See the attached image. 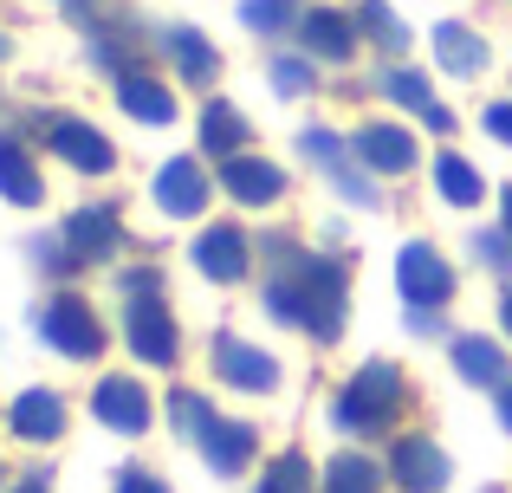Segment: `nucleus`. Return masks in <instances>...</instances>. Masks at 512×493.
<instances>
[{
	"mask_svg": "<svg viewBox=\"0 0 512 493\" xmlns=\"http://www.w3.org/2000/svg\"><path fill=\"white\" fill-rule=\"evenodd\" d=\"M91 409H98V422L104 429H117V435H143L150 429V390H143L137 377H98V390H91Z\"/></svg>",
	"mask_w": 512,
	"mask_h": 493,
	"instance_id": "12",
	"label": "nucleus"
},
{
	"mask_svg": "<svg viewBox=\"0 0 512 493\" xmlns=\"http://www.w3.org/2000/svg\"><path fill=\"white\" fill-rule=\"evenodd\" d=\"M299 150L312 156V169H325V182L344 195L350 208H376V189H370V169L357 163V150L338 137V130H325V124H312V130H299Z\"/></svg>",
	"mask_w": 512,
	"mask_h": 493,
	"instance_id": "4",
	"label": "nucleus"
},
{
	"mask_svg": "<svg viewBox=\"0 0 512 493\" xmlns=\"http://www.w3.org/2000/svg\"><path fill=\"white\" fill-rule=\"evenodd\" d=\"M409 331L415 338H441V312L435 305H409Z\"/></svg>",
	"mask_w": 512,
	"mask_h": 493,
	"instance_id": "37",
	"label": "nucleus"
},
{
	"mask_svg": "<svg viewBox=\"0 0 512 493\" xmlns=\"http://www.w3.org/2000/svg\"><path fill=\"white\" fill-rule=\"evenodd\" d=\"M487 493H500V487H487Z\"/></svg>",
	"mask_w": 512,
	"mask_h": 493,
	"instance_id": "44",
	"label": "nucleus"
},
{
	"mask_svg": "<svg viewBox=\"0 0 512 493\" xmlns=\"http://www.w3.org/2000/svg\"><path fill=\"white\" fill-rule=\"evenodd\" d=\"M163 52L175 59V72L188 78V85H214V72H221V59H214V46L195 33V26H169L163 33Z\"/></svg>",
	"mask_w": 512,
	"mask_h": 493,
	"instance_id": "25",
	"label": "nucleus"
},
{
	"mask_svg": "<svg viewBox=\"0 0 512 493\" xmlns=\"http://www.w3.org/2000/svg\"><path fill=\"white\" fill-rule=\"evenodd\" d=\"M156 208H163V215H201V208H208V169H201L195 156H169V163L156 169Z\"/></svg>",
	"mask_w": 512,
	"mask_h": 493,
	"instance_id": "16",
	"label": "nucleus"
},
{
	"mask_svg": "<svg viewBox=\"0 0 512 493\" xmlns=\"http://www.w3.org/2000/svg\"><path fill=\"white\" fill-rule=\"evenodd\" d=\"M376 85H383V98H396L402 111H415V117H422L428 130H441V137L454 130V117H448V111L435 104V85H428V78L415 72V65H389V72L376 78Z\"/></svg>",
	"mask_w": 512,
	"mask_h": 493,
	"instance_id": "18",
	"label": "nucleus"
},
{
	"mask_svg": "<svg viewBox=\"0 0 512 493\" xmlns=\"http://www.w3.org/2000/svg\"><path fill=\"white\" fill-rule=\"evenodd\" d=\"M312 65H305V59H286V52H279V59H273V91H279V98H305V91H312Z\"/></svg>",
	"mask_w": 512,
	"mask_h": 493,
	"instance_id": "32",
	"label": "nucleus"
},
{
	"mask_svg": "<svg viewBox=\"0 0 512 493\" xmlns=\"http://www.w3.org/2000/svg\"><path fill=\"white\" fill-rule=\"evenodd\" d=\"M221 189L240 208H273L286 195V169L266 163V156H234V163H221Z\"/></svg>",
	"mask_w": 512,
	"mask_h": 493,
	"instance_id": "15",
	"label": "nucleus"
},
{
	"mask_svg": "<svg viewBox=\"0 0 512 493\" xmlns=\"http://www.w3.org/2000/svg\"><path fill=\"white\" fill-rule=\"evenodd\" d=\"M435 189H441V202H448V208H474L480 195H487V176H480L467 156L448 150V156L435 163Z\"/></svg>",
	"mask_w": 512,
	"mask_h": 493,
	"instance_id": "27",
	"label": "nucleus"
},
{
	"mask_svg": "<svg viewBox=\"0 0 512 493\" xmlns=\"http://www.w3.org/2000/svg\"><path fill=\"white\" fill-rule=\"evenodd\" d=\"M266 312L279 325H299L312 338H338L344 331V260H325V253H305L299 241H266Z\"/></svg>",
	"mask_w": 512,
	"mask_h": 493,
	"instance_id": "1",
	"label": "nucleus"
},
{
	"mask_svg": "<svg viewBox=\"0 0 512 493\" xmlns=\"http://www.w3.org/2000/svg\"><path fill=\"white\" fill-rule=\"evenodd\" d=\"M500 429H512V383L500 390Z\"/></svg>",
	"mask_w": 512,
	"mask_h": 493,
	"instance_id": "38",
	"label": "nucleus"
},
{
	"mask_svg": "<svg viewBox=\"0 0 512 493\" xmlns=\"http://www.w3.org/2000/svg\"><path fill=\"white\" fill-rule=\"evenodd\" d=\"M13 493H46V481H20V487H13Z\"/></svg>",
	"mask_w": 512,
	"mask_h": 493,
	"instance_id": "41",
	"label": "nucleus"
},
{
	"mask_svg": "<svg viewBox=\"0 0 512 493\" xmlns=\"http://www.w3.org/2000/svg\"><path fill=\"white\" fill-rule=\"evenodd\" d=\"M65 247H72V260L78 266H91V260H111L117 241H124V221H117V208L111 202H91V208H78V215H65Z\"/></svg>",
	"mask_w": 512,
	"mask_h": 493,
	"instance_id": "13",
	"label": "nucleus"
},
{
	"mask_svg": "<svg viewBox=\"0 0 512 493\" xmlns=\"http://www.w3.org/2000/svg\"><path fill=\"white\" fill-rule=\"evenodd\" d=\"M7 429L20 435V442H59L65 435V403L52 390H20L7 403Z\"/></svg>",
	"mask_w": 512,
	"mask_h": 493,
	"instance_id": "17",
	"label": "nucleus"
},
{
	"mask_svg": "<svg viewBox=\"0 0 512 493\" xmlns=\"http://www.w3.org/2000/svg\"><path fill=\"white\" fill-rule=\"evenodd\" d=\"M500 228L512 234V189H500Z\"/></svg>",
	"mask_w": 512,
	"mask_h": 493,
	"instance_id": "39",
	"label": "nucleus"
},
{
	"mask_svg": "<svg viewBox=\"0 0 512 493\" xmlns=\"http://www.w3.org/2000/svg\"><path fill=\"white\" fill-rule=\"evenodd\" d=\"M195 266L214 279V286H240L253 273V241L234 228V221H214V228L195 234Z\"/></svg>",
	"mask_w": 512,
	"mask_h": 493,
	"instance_id": "8",
	"label": "nucleus"
},
{
	"mask_svg": "<svg viewBox=\"0 0 512 493\" xmlns=\"http://www.w3.org/2000/svg\"><path fill=\"white\" fill-rule=\"evenodd\" d=\"M454 370L467 383H480V390H506L512 383V357L493 338H454Z\"/></svg>",
	"mask_w": 512,
	"mask_h": 493,
	"instance_id": "21",
	"label": "nucleus"
},
{
	"mask_svg": "<svg viewBox=\"0 0 512 493\" xmlns=\"http://www.w3.org/2000/svg\"><path fill=\"white\" fill-rule=\"evenodd\" d=\"M318 493H383V468H376L370 455H357V448H344V455L325 461Z\"/></svg>",
	"mask_w": 512,
	"mask_h": 493,
	"instance_id": "26",
	"label": "nucleus"
},
{
	"mask_svg": "<svg viewBox=\"0 0 512 493\" xmlns=\"http://www.w3.org/2000/svg\"><path fill=\"white\" fill-rule=\"evenodd\" d=\"M396 416H402V370L389 357H370L338 390V409H331V422L344 435H383Z\"/></svg>",
	"mask_w": 512,
	"mask_h": 493,
	"instance_id": "2",
	"label": "nucleus"
},
{
	"mask_svg": "<svg viewBox=\"0 0 512 493\" xmlns=\"http://www.w3.org/2000/svg\"><path fill=\"white\" fill-rule=\"evenodd\" d=\"M500 318H506V331H512V286H506V299H500Z\"/></svg>",
	"mask_w": 512,
	"mask_h": 493,
	"instance_id": "40",
	"label": "nucleus"
},
{
	"mask_svg": "<svg viewBox=\"0 0 512 493\" xmlns=\"http://www.w3.org/2000/svg\"><path fill=\"white\" fill-rule=\"evenodd\" d=\"M389 481H396L402 493H441L448 487V455H441V442L402 435V442L389 448Z\"/></svg>",
	"mask_w": 512,
	"mask_h": 493,
	"instance_id": "11",
	"label": "nucleus"
},
{
	"mask_svg": "<svg viewBox=\"0 0 512 493\" xmlns=\"http://www.w3.org/2000/svg\"><path fill=\"white\" fill-rule=\"evenodd\" d=\"M117 292H124V299H156V292H163V266H130V273H117Z\"/></svg>",
	"mask_w": 512,
	"mask_h": 493,
	"instance_id": "33",
	"label": "nucleus"
},
{
	"mask_svg": "<svg viewBox=\"0 0 512 493\" xmlns=\"http://www.w3.org/2000/svg\"><path fill=\"white\" fill-rule=\"evenodd\" d=\"M480 124H487V137H493V143H506V150H512V104H493Z\"/></svg>",
	"mask_w": 512,
	"mask_h": 493,
	"instance_id": "36",
	"label": "nucleus"
},
{
	"mask_svg": "<svg viewBox=\"0 0 512 493\" xmlns=\"http://www.w3.org/2000/svg\"><path fill=\"white\" fill-rule=\"evenodd\" d=\"M201 150H214L221 163L247 156V117H240L227 98H208V111H201Z\"/></svg>",
	"mask_w": 512,
	"mask_h": 493,
	"instance_id": "24",
	"label": "nucleus"
},
{
	"mask_svg": "<svg viewBox=\"0 0 512 493\" xmlns=\"http://www.w3.org/2000/svg\"><path fill=\"white\" fill-rule=\"evenodd\" d=\"M357 33L370 39L376 52H402V46H409V33H402V20H396V13L383 7V0H363V7H357Z\"/></svg>",
	"mask_w": 512,
	"mask_h": 493,
	"instance_id": "29",
	"label": "nucleus"
},
{
	"mask_svg": "<svg viewBox=\"0 0 512 493\" xmlns=\"http://www.w3.org/2000/svg\"><path fill=\"white\" fill-rule=\"evenodd\" d=\"M208 357H214V377H221V383H234V390H247V396H266V390H279V364L260 351V344L234 338V331H214Z\"/></svg>",
	"mask_w": 512,
	"mask_h": 493,
	"instance_id": "6",
	"label": "nucleus"
},
{
	"mask_svg": "<svg viewBox=\"0 0 512 493\" xmlns=\"http://www.w3.org/2000/svg\"><path fill=\"white\" fill-rule=\"evenodd\" d=\"M253 493H318V474H312V461L292 448V455L266 461V474H260V487H253Z\"/></svg>",
	"mask_w": 512,
	"mask_h": 493,
	"instance_id": "28",
	"label": "nucleus"
},
{
	"mask_svg": "<svg viewBox=\"0 0 512 493\" xmlns=\"http://www.w3.org/2000/svg\"><path fill=\"white\" fill-rule=\"evenodd\" d=\"M299 39H305V52H312V59L344 65L350 52H357V20H344V13H331V7H318V13H305V20H299Z\"/></svg>",
	"mask_w": 512,
	"mask_h": 493,
	"instance_id": "20",
	"label": "nucleus"
},
{
	"mask_svg": "<svg viewBox=\"0 0 512 493\" xmlns=\"http://www.w3.org/2000/svg\"><path fill=\"white\" fill-rule=\"evenodd\" d=\"M0 52H7V39H0Z\"/></svg>",
	"mask_w": 512,
	"mask_h": 493,
	"instance_id": "43",
	"label": "nucleus"
},
{
	"mask_svg": "<svg viewBox=\"0 0 512 493\" xmlns=\"http://www.w3.org/2000/svg\"><path fill=\"white\" fill-rule=\"evenodd\" d=\"M240 20H247L253 33L279 39V33H292V26H299L305 13H299V0H247V7H240Z\"/></svg>",
	"mask_w": 512,
	"mask_h": 493,
	"instance_id": "30",
	"label": "nucleus"
},
{
	"mask_svg": "<svg viewBox=\"0 0 512 493\" xmlns=\"http://www.w3.org/2000/svg\"><path fill=\"white\" fill-rule=\"evenodd\" d=\"M396 286H402L409 305H448L454 299V273H448V260H441L428 241H409L396 253Z\"/></svg>",
	"mask_w": 512,
	"mask_h": 493,
	"instance_id": "9",
	"label": "nucleus"
},
{
	"mask_svg": "<svg viewBox=\"0 0 512 493\" xmlns=\"http://www.w3.org/2000/svg\"><path fill=\"white\" fill-rule=\"evenodd\" d=\"M169 422H175V429H182V435H201V429H208V422H214V409L201 403L195 390H175V396H169Z\"/></svg>",
	"mask_w": 512,
	"mask_h": 493,
	"instance_id": "31",
	"label": "nucleus"
},
{
	"mask_svg": "<svg viewBox=\"0 0 512 493\" xmlns=\"http://www.w3.org/2000/svg\"><path fill=\"white\" fill-rule=\"evenodd\" d=\"M0 195H7L13 208H39L46 202V182H39L33 156H26V143L0 137Z\"/></svg>",
	"mask_w": 512,
	"mask_h": 493,
	"instance_id": "22",
	"label": "nucleus"
},
{
	"mask_svg": "<svg viewBox=\"0 0 512 493\" xmlns=\"http://www.w3.org/2000/svg\"><path fill=\"white\" fill-rule=\"evenodd\" d=\"M117 493H169L150 468H117Z\"/></svg>",
	"mask_w": 512,
	"mask_h": 493,
	"instance_id": "35",
	"label": "nucleus"
},
{
	"mask_svg": "<svg viewBox=\"0 0 512 493\" xmlns=\"http://www.w3.org/2000/svg\"><path fill=\"white\" fill-rule=\"evenodd\" d=\"M350 150H357V163L370 169V176H409V169L422 163V143L402 124H363L357 137H350Z\"/></svg>",
	"mask_w": 512,
	"mask_h": 493,
	"instance_id": "10",
	"label": "nucleus"
},
{
	"mask_svg": "<svg viewBox=\"0 0 512 493\" xmlns=\"http://www.w3.org/2000/svg\"><path fill=\"white\" fill-rule=\"evenodd\" d=\"M474 253H480V266H493V273H506V266H512V234H506V228L480 234V241H474Z\"/></svg>",
	"mask_w": 512,
	"mask_h": 493,
	"instance_id": "34",
	"label": "nucleus"
},
{
	"mask_svg": "<svg viewBox=\"0 0 512 493\" xmlns=\"http://www.w3.org/2000/svg\"><path fill=\"white\" fill-rule=\"evenodd\" d=\"M39 338L59 357H72V364H91V357L104 351V325L78 292H52V299L39 305Z\"/></svg>",
	"mask_w": 512,
	"mask_h": 493,
	"instance_id": "3",
	"label": "nucleus"
},
{
	"mask_svg": "<svg viewBox=\"0 0 512 493\" xmlns=\"http://www.w3.org/2000/svg\"><path fill=\"white\" fill-rule=\"evenodd\" d=\"M59 7H65V13H85V7H91V0H59Z\"/></svg>",
	"mask_w": 512,
	"mask_h": 493,
	"instance_id": "42",
	"label": "nucleus"
},
{
	"mask_svg": "<svg viewBox=\"0 0 512 493\" xmlns=\"http://www.w3.org/2000/svg\"><path fill=\"white\" fill-rule=\"evenodd\" d=\"M39 137H46V150H59V163H72L78 176H111L117 150L104 130H91L85 117H39Z\"/></svg>",
	"mask_w": 512,
	"mask_h": 493,
	"instance_id": "5",
	"label": "nucleus"
},
{
	"mask_svg": "<svg viewBox=\"0 0 512 493\" xmlns=\"http://www.w3.org/2000/svg\"><path fill=\"white\" fill-rule=\"evenodd\" d=\"M435 59L448 65L454 78H474V72H487V39L461 20H441L435 26Z\"/></svg>",
	"mask_w": 512,
	"mask_h": 493,
	"instance_id": "23",
	"label": "nucleus"
},
{
	"mask_svg": "<svg viewBox=\"0 0 512 493\" xmlns=\"http://www.w3.org/2000/svg\"><path fill=\"white\" fill-rule=\"evenodd\" d=\"M195 448H201V461H208L214 474H247V468H253V455H260V435H253L247 422L214 416L208 429L195 435Z\"/></svg>",
	"mask_w": 512,
	"mask_h": 493,
	"instance_id": "14",
	"label": "nucleus"
},
{
	"mask_svg": "<svg viewBox=\"0 0 512 493\" xmlns=\"http://www.w3.org/2000/svg\"><path fill=\"white\" fill-rule=\"evenodd\" d=\"M124 338H130V351H137L143 364H175L182 331H175L163 292H156V299H124Z\"/></svg>",
	"mask_w": 512,
	"mask_h": 493,
	"instance_id": "7",
	"label": "nucleus"
},
{
	"mask_svg": "<svg viewBox=\"0 0 512 493\" xmlns=\"http://www.w3.org/2000/svg\"><path fill=\"white\" fill-rule=\"evenodd\" d=\"M117 104H124L137 124H175V91L163 85V78H150V72H117Z\"/></svg>",
	"mask_w": 512,
	"mask_h": 493,
	"instance_id": "19",
	"label": "nucleus"
}]
</instances>
